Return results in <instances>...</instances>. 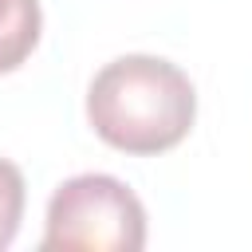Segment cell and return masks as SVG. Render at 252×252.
Wrapping results in <instances>:
<instances>
[{
  "label": "cell",
  "instance_id": "1",
  "mask_svg": "<svg viewBox=\"0 0 252 252\" xmlns=\"http://www.w3.org/2000/svg\"><path fill=\"white\" fill-rule=\"evenodd\" d=\"M197 118V91L189 75L158 55H118L87 87L91 130L130 154L154 158L185 142Z\"/></svg>",
  "mask_w": 252,
  "mask_h": 252
},
{
  "label": "cell",
  "instance_id": "2",
  "mask_svg": "<svg viewBox=\"0 0 252 252\" xmlns=\"http://www.w3.org/2000/svg\"><path fill=\"white\" fill-rule=\"evenodd\" d=\"M146 244V209L138 193L110 173L67 177L47 201L43 252H138Z\"/></svg>",
  "mask_w": 252,
  "mask_h": 252
},
{
  "label": "cell",
  "instance_id": "3",
  "mask_svg": "<svg viewBox=\"0 0 252 252\" xmlns=\"http://www.w3.org/2000/svg\"><path fill=\"white\" fill-rule=\"evenodd\" d=\"M39 0H0V75L16 71L39 43Z\"/></svg>",
  "mask_w": 252,
  "mask_h": 252
},
{
  "label": "cell",
  "instance_id": "4",
  "mask_svg": "<svg viewBox=\"0 0 252 252\" xmlns=\"http://www.w3.org/2000/svg\"><path fill=\"white\" fill-rule=\"evenodd\" d=\"M24 201H28V189H24L20 165H12L8 158H0V252H4V248L16 240V232H20Z\"/></svg>",
  "mask_w": 252,
  "mask_h": 252
}]
</instances>
